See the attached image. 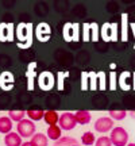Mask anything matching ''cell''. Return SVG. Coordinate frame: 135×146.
Wrapping results in <instances>:
<instances>
[{"mask_svg":"<svg viewBox=\"0 0 135 146\" xmlns=\"http://www.w3.org/2000/svg\"><path fill=\"white\" fill-rule=\"evenodd\" d=\"M16 130L22 138H31L35 134V125L30 119H22L21 122H18Z\"/></svg>","mask_w":135,"mask_h":146,"instance_id":"cell-3","label":"cell"},{"mask_svg":"<svg viewBox=\"0 0 135 146\" xmlns=\"http://www.w3.org/2000/svg\"><path fill=\"white\" fill-rule=\"evenodd\" d=\"M60 127L62 130H66V131H70L73 130L76 126H77V122H76V118H74V112H62L60 115Z\"/></svg>","mask_w":135,"mask_h":146,"instance_id":"cell-5","label":"cell"},{"mask_svg":"<svg viewBox=\"0 0 135 146\" xmlns=\"http://www.w3.org/2000/svg\"><path fill=\"white\" fill-rule=\"evenodd\" d=\"M109 89L111 91H115L116 89V87H118V80H116V73H115V70H112V72L109 73Z\"/></svg>","mask_w":135,"mask_h":146,"instance_id":"cell-32","label":"cell"},{"mask_svg":"<svg viewBox=\"0 0 135 146\" xmlns=\"http://www.w3.org/2000/svg\"><path fill=\"white\" fill-rule=\"evenodd\" d=\"M12 131V120L10 116H1L0 118V134H8Z\"/></svg>","mask_w":135,"mask_h":146,"instance_id":"cell-17","label":"cell"},{"mask_svg":"<svg viewBox=\"0 0 135 146\" xmlns=\"http://www.w3.org/2000/svg\"><path fill=\"white\" fill-rule=\"evenodd\" d=\"M127 29H128V15L122 14V41H127Z\"/></svg>","mask_w":135,"mask_h":146,"instance_id":"cell-24","label":"cell"},{"mask_svg":"<svg viewBox=\"0 0 135 146\" xmlns=\"http://www.w3.org/2000/svg\"><path fill=\"white\" fill-rule=\"evenodd\" d=\"M109 139L112 142V146H126L128 143V133L126 129L116 126L111 130Z\"/></svg>","mask_w":135,"mask_h":146,"instance_id":"cell-2","label":"cell"},{"mask_svg":"<svg viewBox=\"0 0 135 146\" xmlns=\"http://www.w3.org/2000/svg\"><path fill=\"white\" fill-rule=\"evenodd\" d=\"M80 36V26L77 23H66L64 26V39L66 42L78 41Z\"/></svg>","mask_w":135,"mask_h":146,"instance_id":"cell-6","label":"cell"},{"mask_svg":"<svg viewBox=\"0 0 135 146\" xmlns=\"http://www.w3.org/2000/svg\"><path fill=\"white\" fill-rule=\"evenodd\" d=\"M24 115L26 112L24 111H19V110H11L8 111V116L12 122H21L22 119H24Z\"/></svg>","mask_w":135,"mask_h":146,"instance_id":"cell-23","label":"cell"},{"mask_svg":"<svg viewBox=\"0 0 135 146\" xmlns=\"http://www.w3.org/2000/svg\"><path fill=\"white\" fill-rule=\"evenodd\" d=\"M46 134H47V138H49V139L58 141V139L61 138V135H62V129L58 125H52V126H49Z\"/></svg>","mask_w":135,"mask_h":146,"instance_id":"cell-13","label":"cell"},{"mask_svg":"<svg viewBox=\"0 0 135 146\" xmlns=\"http://www.w3.org/2000/svg\"><path fill=\"white\" fill-rule=\"evenodd\" d=\"M130 27H131V30H132V34H134V38H135V23H131ZM134 49H135V42H134Z\"/></svg>","mask_w":135,"mask_h":146,"instance_id":"cell-36","label":"cell"},{"mask_svg":"<svg viewBox=\"0 0 135 146\" xmlns=\"http://www.w3.org/2000/svg\"><path fill=\"white\" fill-rule=\"evenodd\" d=\"M111 41H118V23H111Z\"/></svg>","mask_w":135,"mask_h":146,"instance_id":"cell-34","label":"cell"},{"mask_svg":"<svg viewBox=\"0 0 135 146\" xmlns=\"http://www.w3.org/2000/svg\"><path fill=\"white\" fill-rule=\"evenodd\" d=\"M26 115L28 116V119L32 122H38V120L43 119L45 116V111L43 110H27Z\"/></svg>","mask_w":135,"mask_h":146,"instance_id":"cell-20","label":"cell"},{"mask_svg":"<svg viewBox=\"0 0 135 146\" xmlns=\"http://www.w3.org/2000/svg\"><path fill=\"white\" fill-rule=\"evenodd\" d=\"M97 87L100 91H104L107 88V78H105V73L99 72L97 73Z\"/></svg>","mask_w":135,"mask_h":146,"instance_id":"cell-29","label":"cell"},{"mask_svg":"<svg viewBox=\"0 0 135 146\" xmlns=\"http://www.w3.org/2000/svg\"><path fill=\"white\" fill-rule=\"evenodd\" d=\"M93 127L97 133H101V134L108 133V131H111L115 127L114 119H111L109 116H101V118H99V119L95 122Z\"/></svg>","mask_w":135,"mask_h":146,"instance_id":"cell-7","label":"cell"},{"mask_svg":"<svg viewBox=\"0 0 135 146\" xmlns=\"http://www.w3.org/2000/svg\"><path fill=\"white\" fill-rule=\"evenodd\" d=\"M100 34H101V38L104 41H111V23H104L101 30H100Z\"/></svg>","mask_w":135,"mask_h":146,"instance_id":"cell-25","label":"cell"},{"mask_svg":"<svg viewBox=\"0 0 135 146\" xmlns=\"http://www.w3.org/2000/svg\"><path fill=\"white\" fill-rule=\"evenodd\" d=\"M131 76H132V83H131V88L135 91V72H132V74H131Z\"/></svg>","mask_w":135,"mask_h":146,"instance_id":"cell-35","label":"cell"},{"mask_svg":"<svg viewBox=\"0 0 135 146\" xmlns=\"http://www.w3.org/2000/svg\"><path fill=\"white\" fill-rule=\"evenodd\" d=\"M15 84V78L10 72H3L0 74V87L4 91H10Z\"/></svg>","mask_w":135,"mask_h":146,"instance_id":"cell-9","label":"cell"},{"mask_svg":"<svg viewBox=\"0 0 135 146\" xmlns=\"http://www.w3.org/2000/svg\"><path fill=\"white\" fill-rule=\"evenodd\" d=\"M128 115H130L131 118H134V119H135V111H130V112H128Z\"/></svg>","mask_w":135,"mask_h":146,"instance_id":"cell-37","label":"cell"},{"mask_svg":"<svg viewBox=\"0 0 135 146\" xmlns=\"http://www.w3.org/2000/svg\"><path fill=\"white\" fill-rule=\"evenodd\" d=\"M131 77V73L130 72H123L122 74L119 76V80H118V84H119V87L123 91H130L131 89V83L128 81Z\"/></svg>","mask_w":135,"mask_h":146,"instance_id":"cell-16","label":"cell"},{"mask_svg":"<svg viewBox=\"0 0 135 146\" xmlns=\"http://www.w3.org/2000/svg\"><path fill=\"white\" fill-rule=\"evenodd\" d=\"M91 39V29H89V23H84L83 25V41L89 42Z\"/></svg>","mask_w":135,"mask_h":146,"instance_id":"cell-33","label":"cell"},{"mask_svg":"<svg viewBox=\"0 0 135 146\" xmlns=\"http://www.w3.org/2000/svg\"><path fill=\"white\" fill-rule=\"evenodd\" d=\"M54 85H56V77L53 76L52 72L46 70L38 76V87L42 91H50L54 88Z\"/></svg>","mask_w":135,"mask_h":146,"instance_id":"cell-4","label":"cell"},{"mask_svg":"<svg viewBox=\"0 0 135 146\" xmlns=\"http://www.w3.org/2000/svg\"><path fill=\"white\" fill-rule=\"evenodd\" d=\"M89 73V89L91 91H96L99 88L97 87V73L95 72H88Z\"/></svg>","mask_w":135,"mask_h":146,"instance_id":"cell-28","label":"cell"},{"mask_svg":"<svg viewBox=\"0 0 135 146\" xmlns=\"http://www.w3.org/2000/svg\"><path fill=\"white\" fill-rule=\"evenodd\" d=\"M126 146H135V143H134V142H131V143H127Z\"/></svg>","mask_w":135,"mask_h":146,"instance_id":"cell-39","label":"cell"},{"mask_svg":"<svg viewBox=\"0 0 135 146\" xmlns=\"http://www.w3.org/2000/svg\"><path fill=\"white\" fill-rule=\"evenodd\" d=\"M50 34H52V30H50V26L47 23H39L35 29V38L41 42H47L50 39Z\"/></svg>","mask_w":135,"mask_h":146,"instance_id":"cell-8","label":"cell"},{"mask_svg":"<svg viewBox=\"0 0 135 146\" xmlns=\"http://www.w3.org/2000/svg\"><path fill=\"white\" fill-rule=\"evenodd\" d=\"M53 146H80V145H78L77 139H74L72 137H61L58 141L54 142Z\"/></svg>","mask_w":135,"mask_h":146,"instance_id":"cell-18","label":"cell"},{"mask_svg":"<svg viewBox=\"0 0 135 146\" xmlns=\"http://www.w3.org/2000/svg\"><path fill=\"white\" fill-rule=\"evenodd\" d=\"M95 142H96V137L92 131H85L81 135V143L84 146H92L95 145Z\"/></svg>","mask_w":135,"mask_h":146,"instance_id":"cell-21","label":"cell"},{"mask_svg":"<svg viewBox=\"0 0 135 146\" xmlns=\"http://www.w3.org/2000/svg\"><path fill=\"white\" fill-rule=\"evenodd\" d=\"M89 29H91V39L93 42L99 41V33H100V27L97 23H91L89 25Z\"/></svg>","mask_w":135,"mask_h":146,"instance_id":"cell-27","label":"cell"},{"mask_svg":"<svg viewBox=\"0 0 135 146\" xmlns=\"http://www.w3.org/2000/svg\"><path fill=\"white\" fill-rule=\"evenodd\" d=\"M35 68H36V62H31L27 68L26 72V77H27V89L32 91L35 87Z\"/></svg>","mask_w":135,"mask_h":146,"instance_id":"cell-11","label":"cell"},{"mask_svg":"<svg viewBox=\"0 0 135 146\" xmlns=\"http://www.w3.org/2000/svg\"><path fill=\"white\" fill-rule=\"evenodd\" d=\"M22 137L18 133H8L4 137V145L5 146H22Z\"/></svg>","mask_w":135,"mask_h":146,"instance_id":"cell-12","label":"cell"},{"mask_svg":"<svg viewBox=\"0 0 135 146\" xmlns=\"http://www.w3.org/2000/svg\"><path fill=\"white\" fill-rule=\"evenodd\" d=\"M95 146H112V142H111V139H109V137L103 135V137H100V138L96 139Z\"/></svg>","mask_w":135,"mask_h":146,"instance_id":"cell-31","label":"cell"},{"mask_svg":"<svg viewBox=\"0 0 135 146\" xmlns=\"http://www.w3.org/2000/svg\"><path fill=\"white\" fill-rule=\"evenodd\" d=\"M32 25L31 23H19V26L16 27V38L19 39L18 45L19 47L27 49L31 46L32 43Z\"/></svg>","mask_w":135,"mask_h":146,"instance_id":"cell-1","label":"cell"},{"mask_svg":"<svg viewBox=\"0 0 135 146\" xmlns=\"http://www.w3.org/2000/svg\"><path fill=\"white\" fill-rule=\"evenodd\" d=\"M69 77V72H58L57 73V89L58 91H64V83L65 78Z\"/></svg>","mask_w":135,"mask_h":146,"instance_id":"cell-26","label":"cell"},{"mask_svg":"<svg viewBox=\"0 0 135 146\" xmlns=\"http://www.w3.org/2000/svg\"><path fill=\"white\" fill-rule=\"evenodd\" d=\"M89 89V73H81V91H88Z\"/></svg>","mask_w":135,"mask_h":146,"instance_id":"cell-30","label":"cell"},{"mask_svg":"<svg viewBox=\"0 0 135 146\" xmlns=\"http://www.w3.org/2000/svg\"><path fill=\"white\" fill-rule=\"evenodd\" d=\"M43 119L46 122V125H49V126L57 125L58 120H60V115L57 114V111H46Z\"/></svg>","mask_w":135,"mask_h":146,"instance_id":"cell-19","label":"cell"},{"mask_svg":"<svg viewBox=\"0 0 135 146\" xmlns=\"http://www.w3.org/2000/svg\"><path fill=\"white\" fill-rule=\"evenodd\" d=\"M74 118L78 125H88L92 119V115L89 111H77L74 112Z\"/></svg>","mask_w":135,"mask_h":146,"instance_id":"cell-14","label":"cell"},{"mask_svg":"<svg viewBox=\"0 0 135 146\" xmlns=\"http://www.w3.org/2000/svg\"><path fill=\"white\" fill-rule=\"evenodd\" d=\"M109 118L114 120H123L128 115L126 110H109Z\"/></svg>","mask_w":135,"mask_h":146,"instance_id":"cell-22","label":"cell"},{"mask_svg":"<svg viewBox=\"0 0 135 146\" xmlns=\"http://www.w3.org/2000/svg\"><path fill=\"white\" fill-rule=\"evenodd\" d=\"M12 25L11 23H0V41H12Z\"/></svg>","mask_w":135,"mask_h":146,"instance_id":"cell-10","label":"cell"},{"mask_svg":"<svg viewBox=\"0 0 135 146\" xmlns=\"http://www.w3.org/2000/svg\"><path fill=\"white\" fill-rule=\"evenodd\" d=\"M31 145L32 146H47L49 143V138H47L43 133H35L31 137Z\"/></svg>","mask_w":135,"mask_h":146,"instance_id":"cell-15","label":"cell"},{"mask_svg":"<svg viewBox=\"0 0 135 146\" xmlns=\"http://www.w3.org/2000/svg\"><path fill=\"white\" fill-rule=\"evenodd\" d=\"M22 146H32V145H31V142L28 141V142H24V143H22Z\"/></svg>","mask_w":135,"mask_h":146,"instance_id":"cell-38","label":"cell"}]
</instances>
